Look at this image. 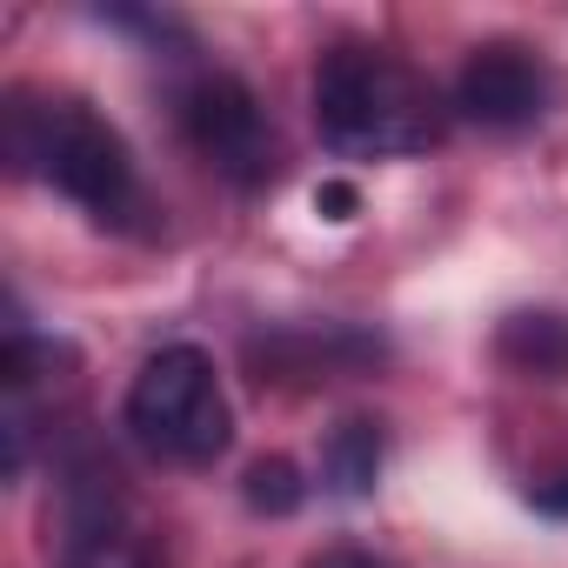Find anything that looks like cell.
I'll return each instance as SVG.
<instances>
[{
	"mask_svg": "<svg viewBox=\"0 0 568 568\" xmlns=\"http://www.w3.org/2000/svg\"><path fill=\"white\" fill-rule=\"evenodd\" d=\"M315 207H322L328 221H348V214H355V187H348V181H328V187H315Z\"/></svg>",
	"mask_w": 568,
	"mask_h": 568,
	"instance_id": "9",
	"label": "cell"
},
{
	"mask_svg": "<svg viewBox=\"0 0 568 568\" xmlns=\"http://www.w3.org/2000/svg\"><path fill=\"white\" fill-rule=\"evenodd\" d=\"M455 108L475 121V128H495V134H515L528 121H541L548 108V68L515 48V41H495V48H475L462 81H455Z\"/></svg>",
	"mask_w": 568,
	"mask_h": 568,
	"instance_id": "5",
	"label": "cell"
},
{
	"mask_svg": "<svg viewBox=\"0 0 568 568\" xmlns=\"http://www.w3.org/2000/svg\"><path fill=\"white\" fill-rule=\"evenodd\" d=\"M68 568H88V561H68Z\"/></svg>",
	"mask_w": 568,
	"mask_h": 568,
	"instance_id": "12",
	"label": "cell"
},
{
	"mask_svg": "<svg viewBox=\"0 0 568 568\" xmlns=\"http://www.w3.org/2000/svg\"><path fill=\"white\" fill-rule=\"evenodd\" d=\"M561 481H568V475H561ZM535 501H541L548 515H568V488H535Z\"/></svg>",
	"mask_w": 568,
	"mask_h": 568,
	"instance_id": "11",
	"label": "cell"
},
{
	"mask_svg": "<svg viewBox=\"0 0 568 568\" xmlns=\"http://www.w3.org/2000/svg\"><path fill=\"white\" fill-rule=\"evenodd\" d=\"M128 428L161 462H181V468L214 462L227 448V435H234V415H227V395L214 382V362L201 348H187V342L148 355L134 388H128Z\"/></svg>",
	"mask_w": 568,
	"mask_h": 568,
	"instance_id": "3",
	"label": "cell"
},
{
	"mask_svg": "<svg viewBox=\"0 0 568 568\" xmlns=\"http://www.w3.org/2000/svg\"><path fill=\"white\" fill-rule=\"evenodd\" d=\"M8 154L28 174H48L68 201H81L94 221L141 214V181L128 161V141L81 101H8Z\"/></svg>",
	"mask_w": 568,
	"mask_h": 568,
	"instance_id": "2",
	"label": "cell"
},
{
	"mask_svg": "<svg viewBox=\"0 0 568 568\" xmlns=\"http://www.w3.org/2000/svg\"><path fill=\"white\" fill-rule=\"evenodd\" d=\"M495 348H501L508 368L561 382V375H568V315H555V308H521V315L501 322Z\"/></svg>",
	"mask_w": 568,
	"mask_h": 568,
	"instance_id": "6",
	"label": "cell"
},
{
	"mask_svg": "<svg viewBox=\"0 0 568 568\" xmlns=\"http://www.w3.org/2000/svg\"><path fill=\"white\" fill-rule=\"evenodd\" d=\"M181 134L234 187H267L281 174V141H274L254 88L234 81V74H201L181 94Z\"/></svg>",
	"mask_w": 568,
	"mask_h": 568,
	"instance_id": "4",
	"label": "cell"
},
{
	"mask_svg": "<svg viewBox=\"0 0 568 568\" xmlns=\"http://www.w3.org/2000/svg\"><path fill=\"white\" fill-rule=\"evenodd\" d=\"M315 128L348 161H395L442 141V101L388 48L342 41L315 68Z\"/></svg>",
	"mask_w": 568,
	"mask_h": 568,
	"instance_id": "1",
	"label": "cell"
},
{
	"mask_svg": "<svg viewBox=\"0 0 568 568\" xmlns=\"http://www.w3.org/2000/svg\"><path fill=\"white\" fill-rule=\"evenodd\" d=\"M302 468L288 462V455H267V462H254L247 468V508L254 515H295L302 508Z\"/></svg>",
	"mask_w": 568,
	"mask_h": 568,
	"instance_id": "8",
	"label": "cell"
},
{
	"mask_svg": "<svg viewBox=\"0 0 568 568\" xmlns=\"http://www.w3.org/2000/svg\"><path fill=\"white\" fill-rule=\"evenodd\" d=\"M322 475L335 495H368L382 475V428L375 422H342L322 448Z\"/></svg>",
	"mask_w": 568,
	"mask_h": 568,
	"instance_id": "7",
	"label": "cell"
},
{
	"mask_svg": "<svg viewBox=\"0 0 568 568\" xmlns=\"http://www.w3.org/2000/svg\"><path fill=\"white\" fill-rule=\"evenodd\" d=\"M308 568H382L375 555H362V548H328V555H315Z\"/></svg>",
	"mask_w": 568,
	"mask_h": 568,
	"instance_id": "10",
	"label": "cell"
}]
</instances>
